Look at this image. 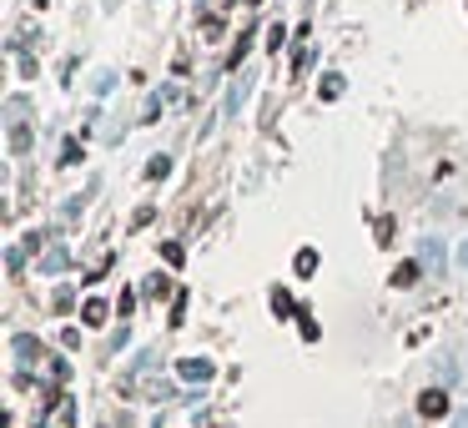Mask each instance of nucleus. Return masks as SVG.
<instances>
[{
  "label": "nucleus",
  "instance_id": "nucleus-13",
  "mask_svg": "<svg viewBox=\"0 0 468 428\" xmlns=\"http://www.w3.org/2000/svg\"><path fill=\"white\" fill-rule=\"evenodd\" d=\"M438 383H443V388L458 383V363H453V358H438Z\"/></svg>",
  "mask_w": 468,
  "mask_h": 428
},
{
  "label": "nucleus",
  "instance_id": "nucleus-11",
  "mask_svg": "<svg viewBox=\"0 0 468 428\" xmlns=\"http://www.w3.org/2000/svg\"><path fill=\"white\" fill-rule=\"evenodd\" d=\"M317 96H322V101H337V96H342V76H337V71H332V76H322Z\"/></svg>",
  "mask_w": 468,
  "mask_h": 428
},
{
  "label": "nucleus",
  "instance_id": "nucleus-17",
  "mask_svg": "<svg viewBox=\"0 0 468 428\" xmlns=\"http://www.w3.org/2000/svg\"><path fill=\"white\" fill-rule=\"evenodd\" d=\"M282 40H287V26H272L267 31V50H282Z\"/></svg>",
  "mask_w": 468,
  "mask_h": 428
},
{
  "label": "nucleus",
  "instance_id": "nucleus-2",
  "mask_svg": "<svg viewBox=\"0 0 468 428\" xmlns=\"http://www.w3.org/2000/svg\"><path fill=\"white\" fill-rule=\"evenodd\" d=\"M177 378L192 383V388H197V383L207 388V383L217 378V363H212V358H182V363H177Z\"/></svg>",
  "mask_w": 468,
  "mask_h": 428
},
{
  "label": "nucleus",
  "instance_id": "nucleus-10",
  "mask_svg": "<svg viewBox=\"0 0 468 428\" xmlns=\"http://www.w3.org/2000/svg\"><path fill=\"white\" fill-rule=\"evenodd\" d=\"M272 312H277V317H292V312H298L292 292H282V287H277V292H272Z\"/></svg>",
  "mask_w": 468,
  "mask_h": 428
},
{
  "label": "nucleus",
  "instance_id": "nucleus-5",
  "mask_svg": "<svg viewBox=\"0 0 468 428\" xmlns=\"http://www.w3.org/2000/svg\"><path fill=\"white\" fill-rule=\"evenodd\" d=\"M292 267H298V278H312L317 273V247H298V262Z\"/></svg>",
  "mask_w": 468,
  "mask_h": 428
},
{
  "label": "nucleus",
  "instance_id": "nucleus-20",
  "mask_svg": "<svg viewBox=\"0 0 468 428\" xmlns=\"http://www.w3.org/2000/svg\"><path fill=\"white\" fill-rule=\"evenodd\" d=\"M453 428H468V408H458V418H453Z\"/></svg>",
  "mask_w": 468,
  "mask_h": 428
},
{
  "label": "nucleus",
  "instance_id": "nucleus-9",
  "mask_svg": "<svg viewBox=\"0 0 468 428\" xmlns=\"http://www.w3.org/2000/svg\"><path fill=\"white\" fill-rule=\"evenodd\" d=\"M418 267H423V262H403V267H393V287H408V282L418 278Z\"/></svg>",
  "mask_w": 468,
  "mask_h": 428
},
{
  "label": "nucleus",
  "instance_id": "nucleus-12",
  "mask_svg": "<svg viewBox=\"0 0 468 428\" xmlns=\"http://www.w3.org/2000/svg\"><path fill=\"white\" fill-rule=\"evenodd\" d=\"M11 151H16V156L31 151V126H11Z\"/></svg>",
  "mask_w": 468,
  "mask_h": 428
},
{
  "label": "nucleus",
  "instance_id": "nucleus-14",
  "mask_svg": "<svg viewBox=\"0 0 468 428\" xmlns=\"http://www.w3.org/2000/svg\"><path fill=\"white\" fill-rule=\"evenodd\" d=\"M298 328H303V343H317V323H312V312H298Z\"/></svg>",
  "mask_w": 468,
  "mask_h": 428
},
{
  "label": "nucleus",
  "instance_id": "nucleus-15",
  "mask_svg": "<svg viewBox=\"0 0 468 428\" xmlns=\"http://www.w3.org/2000/svg\"><path fill=\"white\" fill-rule=\"evenodd\" d=\"M166 292H171V282H166L161 273H151V278H146V297H166Z\"/></svg>",
  "mask_w": 468,
  "mask_h": 428
},
{
  "label": "nucleus",
  "instance_id": "nucleus-8",
  "mask_svg": "<svg viewBox=\"0 0 468 428\" xmlns=\"http://www.w3.org/2000/svg\"><path fill=\"white\" fill-rule=\"evenodd\" d=\"M161 262H166V267H182V262H187V247H182V242H161Z\"/></svg>",
  "mask_w": 468,
  "mask_h": 428
},
{
  "label": "nucleus",
  "instance_id": "nucleus-18",
  "mask_svg": "<svg viewBox=\"0 0 468 428\" xmlns=\"http://www.w3.org/2000/svg\"><path fill=\"white\" fill-rule=\"evenodd\" d=\"M50 307H55V312H66V307H71V287H55V297H50Z\"/></svg>",
  "mask_w": 468,
  "mask_h": 428
},
{
  "label": "nucleus",
  "instance_id": "nucleus-6",
  "mask_svg": "<svg viewBox=\"0 0 468 428\" xmlns=\"http://www.w3.org/2000/svg\"><path fill=\"white\" fill-rule=\"evenodd\" d=\"M171 177V156H151L146 162V182H166Z\"/></svg>",
  "mask_w": 468,
  "mask_h": 428
},
{
  "label": "nucleus",
  "instance_id": "nucleus-7",
  "mask_svg": "<svg viewBox=\"0 0 468 428\" xmlns=\"http://www.w3.org/2000/svg\"><path fill=\"white\" fill-rule=\"evenodd\" d=\"M11 348H16V358H21V363H31V358H36V353H40V348H36V338H31V333H16V343H11Z\"/></svg>",
  "mask_w": 468,
  "mask_h": 428
},
{
  "label": "nucleus",
  "instance_id": "nucleus-16",
  "mask_svg": "<svg viewBox=\"0 0 468 428\" xmlns=\"http://www.w3.org/2000/svg\"><path fill=\"white\" fill-rule=\"evenodd\" d=\"M40 267H45V273H66V252H50Z\"/></svg>",
  "mask_w": 468,
  "mask_h": 428
},
{
  "label": "nucleus",
  "instance_id": "nucleus-4",
  "mask_svg": "<svg viewBox=\"0 0 468 428\" xmlns=\"http://www.w3.org/2000/svg\"><path fill=\"white\" fill-rule=\"evenodd\" d=\"M443 252H448V247H443L438 237H423V242H418V262H423V267H443Z\"/></svg>",
  "mask_w": 468,
  "mask_h": 428
},
{
  "label": "nucleus",
  "instance_id": "nucleus-3",
  "mask_svg": "<svg viewBox=\"0 0 468 428\" xmlns=\"http://www.w3.org/2000/svg\"><path fill=\"white\" fill-rule=\"evenodd\" d=\"M106 317H111V302H106V297H86V302H81V323H86V328H101Z\"/></svg>",
  "mask_w": 468,
  "mask_h": 428
},
{
  "label": "nucleus",
  "instance_id": "nucleus-19",
  "mask_svg": "<svg viewBox=\"0 0 468 428\" xmlns=\"http://www.w3.org/2000/svg\"><path fill=\"white\" fill-rule=\"evenodd\" d=\"M458 267H468V237H463V247H458Z\"/></svg>",
  "mask_w": 468,
  "mask_h": 428
},
{
  "label": "nucleus",
  "instance_id": "nucleus-1",
  "mask_svg": "<svg viewBox=\"0 0 468 428\" xmlns=\"http://www.w3.org/2000/svg\"><path fill=\"white\" fill-rule=\"evenodd\" d=\"M413 408H418V418H428V423H438V418H448V413H453V403H448V388H443V383L423 388Z\"/></svg>",
  "mask_w": 468,
  "mask_h": 428
}]
</instances>
